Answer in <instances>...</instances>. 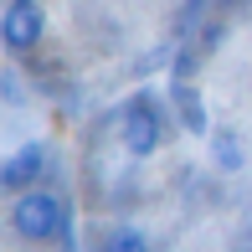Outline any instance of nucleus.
I'll return each instance as SVG.
<instances>
[{
    "label": "nucleus",
    "mask_w": 252,
    "mask_h": 252,
    "mask_svg": "<svg viewBox=\"0 0 252 252\" xmlns=\"http://www.w3.org/2000/svg\"><path fill=\"white\" fill-rule=\"evenodd\" d=\"M211 155H216V165H221V170H242V144H237V134L211 129Z\"/></svg>",
    "instance_id": "6"
},
{
    "label": "nucleus",
    "mask_w": 252,
    "mask_h": 252,
    "mask_svg": "<svg viewBox=\"0 0 252 252\" xmlns=\"http://www.w3.org/2000/svg\"><path fill=\"white\" fill-rule=\"evenodd\" d=\"M103 252H150V242H144V232H134V226H119V232L103 237Z\"/></svg>",
    "instance_id": "7"
},
{
    "label": "nucleus",
    "mask_w": 252,
    "mask_h": 252,
    "mask_svg": "<svg viewBox=\"0 0 252 252\" xmlns=\"http://www.w3.org/2000/svg\"><path fill=\"white\" fill-rule=\"evenodd\" d=\"M41 31H47V16H41L36 0H10L5 16H0V41H5L10 52H31L41 41Z\"/></svg>",
    "instance_id": "3"
},
{
    "label": "nucleus",
    "mask_w": 252,
    "mask_h": 252,
    "mask_svg": "<svg viewBox=\"0 0 252 252\" xmlns=\"http://www.w3.org/2000/svg\"><path fill=\"white\" fill-rule=\"evenodd\" d=\"M175 108H180V119H186L190 134H211V129H206V108H201V98H196L190 83H175Z\"/></svg>",
    "instance_id": "5"
},
{
    "label": "nucleus",
    "mask_w": 252,
    "mask_h": 252,
    "mask_svg": "<svg viewBox=\"0 0 252 252\" xmlns=\"http://www.w3.org/2000/svg\"><path fill=\"white\" fill-rule=\"evenodd\" d=\"M36 175H41V144H31V150H21V155L5 159V170H0V186H5V190H26Z\"/></svg>",
    "instance_id": "4"
},
{
    "label": "nucleus",
    "mask_w": 252,
    "mask_h": 252,
    "mask_svg": "<svg viewBox=\"0 0 252 252\" xmlns=\"http://www.w3.org/2000/svg\"><path fill=\"white\" fill-rule=\"evenodd\" d=\"M119 134H124V150L129 155H155L159 150V134H165V119H159V108L150 98H134L129 108H124V124H119Z\"/></svg>",
    "instance_id": "2"
},
{
    "label": "nucleus",
    "mask_w": 252,
    "mask_h": 252,
    "mask_svg": "<svg viewBox=\"0 0 252 252\" xmlns=\"http://www.w3.org/2000/svg\"><path fill=\"white\" fill-rule=\"evenodd\" d=\"M10 226L31 242H47L67 226V206L52 196V190H21L16 206H10Z\"/></svg>",
    "instance_id": "1"
}]
</instances>
